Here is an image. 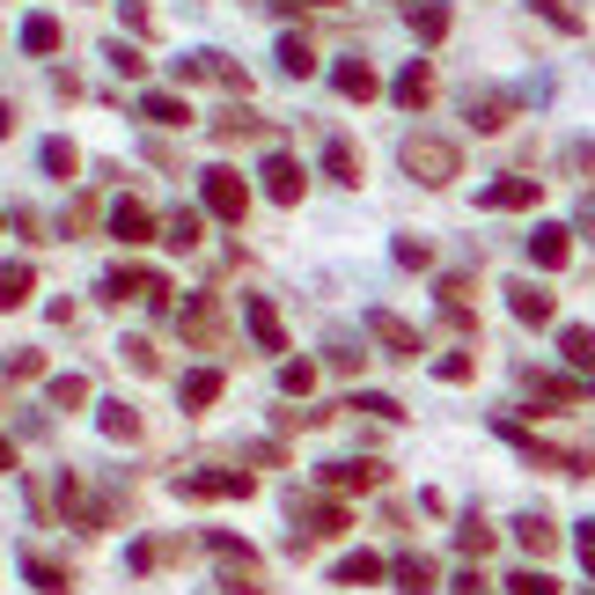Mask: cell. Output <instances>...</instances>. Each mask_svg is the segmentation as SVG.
Returning a JSON list of instances; mask_svg holds the SVG:
<instances>
[{
    "label": "cell",
    "instance_id": "52a82bcc",
    "mask_svg": "<svg viewBox=\"0 0 595 595\" xmlns=\"http://www.w3.org/2000/svg\"><path fill=\"white\" fill-rule=\"evenodd\" d=\"M537 198H545L537 176H500V184L478 192V206H493V214H522V206H537Z\"/></svg>",
    "mask_w": 595,
    "mask_h": 595
},
{
    "label": "cell",
    "instance_id": "c3c4849f",
    "mask_svg": "<svg viewBox=\"0 0 595 595\" xmlns=\"http://www.w3.org/2000/svg\"><path fill=\"white\" fill-rule=\"evenodd\" d=\"M8 125H15V118H8V103H0V133H8Z\"/></svg>",
    "mask_w": 595,
    "mask_h": 595
},
{
    "label": "cell",
    "instance_id": "2e32d148",
    "mask_svg": "<svg viewBox=\"0 0 595 595\" xmlns=\"http://www.w3.org/2000/svg\"><path fill=\"white\" fill-rule=\"evenodd\" d=\"M426 96H434V67L412 59V67L397 75V103H404V111H426Z\"/></svg>",
    "mask_w": 595,
    "mask_h": 595
},
{
    "label": "cell",
    "instance_id": "7dc6e473",
    "mask_svg": "<svg viewBox=\"0 0 595 595\" xmlns=\"http://www.w3.org/2000/svg\"><path fill=\"white\" fill-rule=\"evenodd\" d=\"M0 471H15V448H8V434H0Z\"/></svg>",
    "mask_w": 595,
    "mask_h": 595
},
{
    "label": "cell",
    "instance_id": "ffe728a7",
    "mask_svg": "<svg viewBox=\"0 0 595 595\" xmlns=\"http://www.w3.org/2000/svg\"><path fill=\"white\" fill-rule=\"evenodd\" d=\"M37 162H45V176H59V184H75V176H81L75 140H45V148H37Z\"/></svg>",
    "mask_w": 595,
    "mask_h": 595
},
{
    "label": "cell",
    "instance_id": "3957f363",
    "mask_svg": "<svg viewBox=\"0 0 595 595\" xmlns=\"http://www.w3.org/2000/svg\"><path fill=\"white\" fill-rule=\"evenodd\" d=\"M198 198H206V214H214V221H228V228L250 214V184H243L236 170H206V176H198Z\"/></svg>",
    "mask_w": 595,
    "mask_h": 595
},
{
    "label": "cell",
    "instance_id": "7bdbcfd3",
    "mask_svg": "<svg viewBox=\"0 0 595 595\" xmlns=\"http://www.w3.org/2000/svg\"><path fill=\"white\" fill-rule=\"evenodd\" d=\"M573 551H581V573L595 581V522H581V529H573Z\"/></svg>",
    "mask_w": 595,
    "mask_h": 595
},
{
    "label": "cell",
    "instance_id": "ba28073f",
    "mask_svg": "<svg viewBox=\"0 0 595 595\" xmlns=\"http://www.w3.org/2000/svg\"><path fill=\"white\" fill-rule=\"evenodd\" d=\"M155 228H162V221H155V214H148L133 192L111 198V236H118V243H155Z\"/></svg>",
    "mask_w": 595,
    "mask_h": 595
},
{
    "label": "cell",
    "instance_id": "bcb514c9",
    "mask_svg": "<svg viewBox=\"0 0 595 595\" xmlns=\"http://www.w3.org/2000/svg\"><path fill=\"white\" fill-rule=\"evenodd\" d=\"M485 545H493V529H485V522H464V551H471V559H478V551H485Z\"/></svg>",
    "mask_w": 595,
    "mask_h": 595
},
{
    "label": "cell",
    "instance_id": "277c9868",
    "mask_svg": "<svg viewBox=\"0 0 595 595\" xmlns=\"http://www.w3.org/2000/svg\"><path fill=\"white\" fill-rule=\"evenodd\" d=\"M176 493H184V500H250V493H258V478H250V471H184V478H176Z\"/></svg>",
    "mask_w": 595,
    "mask_h": 595
},
{
    "label": "cell",
    "instance_id": "484cf974",
    "mask_svg": "<svg viewBox=\"0 0 595 595\" xmlns=\"http://www.w3.org/2000/svg\"><path fill=\"white\" fill-rule=\"evenodd\" d=\"M96 426L111 434V442H140V412H133V404H103Z\"/></svg>",
    "mask_w": 595,
    "mask_h": 595
},
{
    "label": "cell",
    "instance_id": "4fadbf2b",
    "mask_svg": "<svg viewBox=\"0 0 595 595\" xmlns=\"http://www.w3.org/2000/svg\"><path fill=\"white\" fill-rule=\"evenodd\" d=\"M529 258H537L545 273H559V265H567V258H573V236H567V228H559V221H545V228H537V236H529Z\"/></svg>",
    "mask_w": 595,
    "mask_h": 595
},
{
    "label": "cell",
    "instance_id": "60d3db41",
    "mask_svg": "<svg viewBox=\"0 0 595 595\" xmlns=\"http://www.w3.org/2000/svg\"><path fill=\"white\" fill-rule=\"evenodd\" d=\"M397 265H412V273H426V265H434V250H426L420 236H404V243H397Z\"/></svg>",
    "mask_w": 595,
    "mask_h": 595
},
{
    "label": "cell",
    "instance_id": "d6a6232c",
    "mask_svg": "<svg viewBox=\"0 0 595 595\" xmlns=\"http://www.w3.org/2000/svg\"><path fill=\"white\" fill-rule=\"evenodd\" d=\"M471 125L478 133H500L507 125V96H471Z\"/></svg>",
    "mask_w": 595,
    "mask_h": 595
},
{
    "label": "cell",
    "instance_id": "ab89813d",
    "mask_svg": "<svg viewBox=\"0 0 595 595\" xmlns=\"http://www.w3.org/2000/svg\"><path fill=\"white\" fill-rule=\"evenodd\" d=\"M309 529H317V537H339V529H346V507H331V500L309 507Z\"/></svg>",
    "mask_w": 595,
    "mask_h": 595
},
{
    "label": "cell",
    "instance_id": "7402d4cb",
    "mask_svg": "<svg viewBox=\"0 0 595 595\" xmlns=\"http://www.w3.org/2000/svg\"><path fill=\"white\" fill-rule=\"evenodd\" d=\"M30 295H37V273L30 265H0V309H23Z\"/></svg>",
    "mask_w": 595,
    "mask_h": 595
},
{
    "label": "cell",
    "instance_id": "f1b7e54d",
    "mask_svg": "<svg viewBox=\"0 0 595 595\" xmlns=\"http://www.w3.org/2000/svg\"><path fill=\"white\" fill-rule=\"evenodd\" d=\"M515 537H522V551H537V559H545V551L559 545V529H551L545 515H522V522H515Z\"/></svg>",
    "mask_w": 595,
    "mask_h": 595
},
{
    "label": "cell",
    "instance_id": "4dcf8cb0",
    "mask_svg": "<svg viewBox=\"0 0 595 595\" xmlns=\"http://www.w3.org/2000/svg\"><path fill=\"white\" fill-rule=\"evenodd\" d=\"M198 236H206L198 214H170V221H162V243H170V250H198Z\"/></svg>",
    "mask_w": 595,
    "mask_h": 595
},
{
    "label": "cell",
    "instance_id": "d4e9b609",
    "mask_svg": "<svg viewBox=\"0 0 595 595\" xmlns=\"http://www.w3.org/2000/svg\"><path fill=\"white\" fill-rule=\"evenodd\" d=\"M45 397L59 404V412H81V404H89V375H52Z\"/></svg>",
    "mask_w": 595,
    "mask_h": 595
},
{
    "label": "cell",
    "instance_id": "cb8c5ba5",
    "mask_svg": "<svg viewBox=\"0 0 595 595\" xmlns=\"http://www.w3.org/2000/svg\"><path fill=\"white\" fill-rule=\"evenodd\" d=\"M279 75H317V45L309 37H279Z\"/></svg>",
    "mask_w": 595,
    "mask_h": 595
},
{
    "label": "cell",
    "instance_id": "30bf717a",
    "mask_svg": "<svg viewBox=\"0 0 595 595\" xmlns=\"http://www.w3.org/2000/svg\"><path fill=\"white\" fill-rule=\"evenodd\" d=\"M368 331H375V346H390V361H412V353H420V331L404 317H390V309H375Z\"/></svg>",
    "mask_w": 595,
    "mask_h": 595
},
{
    "label": "cell",
    "instance_id": "8992f818",
    "mask_svg": "<svg viewBox=\"0 0 595 595\" xmlns=\"http://www.w3.org/2000/svg\"><path fill=\"white\" fill-rule=\"evenodd\" d=\"M258 176H265V198H273V206H295V198L309 192V170H301L295 155H265V170H258Z\"/></svg>",
    "mask_w": 595,
    "mask_h": 595
},
{
    "label": "cell",
    "instance_id": "d6986e66",
    "mask_svg": "<svg viewBox=\"0 0 595 595\" xmlns=\"http://www.w3.org/2000/svg\"><path fill=\"white\" fill-rule=\"evenodd\" d=\"M23 573H30L45 595H67V588H75V581H67V567H59V559H45V551H23Z\"/></svg>",
    "mask_w": 595,
    "mask_h": 595
},
{
    "label": "cell",
    "instance_id": "83f0119b",
    "mask_svg": "<svg viewBox=\"0 0 595 595\" xmlns=\"http://www.w3.org/2000/svg\"><path fill=\"white\" fill-rule=\"evenodd\" d=\"M559 353H567L573 368H595V331L588 323H567V331H559Z\"/></svg>",
    "mask_w": 595,
    "mask_h": 595
},
{
    "label": "cell",
    "instance_id": "5b68a950",
    "mask_svg": "<svg viewBox=\"0 0 595 595\" xmlns=\"http://www.w3.org/2000/svg\"><path fill=\"white\" fill-rule=\"evenodd\" d=\"M103 301H155V309H162V301H170V279L148 273V265H125V273L103 279Z\"/></svg>",
    "mask_w": 595,
    "mask_h": 595
},
{
    "label": "cell",
    "instance_id": "e575fe53",
    "mask_svg": "<svg viewBox=\"0 0 595 595\" xmlns=\"http://www.w3.org/2000/svg\"><path fill=\"white\" fill-rule=\"evenodd\" d=\"M412 30H420V37H442V30H448V8H442V0H420V8H412Z\"/></svg>",
    "mask_w": 595,
    "mask_h": 595
},
{
    "label": "cell",
    "instance_id": "4316f807",
    "mask_svg": "<svg viewBox=\"0 0 595 595\" xmlns=\"http://www.w3.org/2000/svg\"><path fill=\"white\" fill-rule=\"evenodd\" d=\"M323 170L339 176V184H361V148H353V140H331V148H323Z\"/></svg>",
    "mask_w": 595,
    "mask_h": 595
},
{
    "label": "cell",
    "instance_id": "f35d334b",
    "mask_svg": "<svg viewBox=\"0 0 595 595\" xmlns=\"http://www.w3.org/2000/svg\"><path fill=\"white\" fill-rule=\"evenodd\" d=\"M507 595H559V581H551V573H515V581H507Z\"/></svg>",
    "mask_w": 595,
    "mask_h": 595
},
{
    "label": "cell",
    "instance_id": "74e56055",
    "mask_svg": "<svg viewBox=\"0 0 595 595\" xmlns=\"http://www.w3.org/2000/svg\"><path fill=\"white\" fill-rule=\"evenodd\" d=\"M214 133H221V140H250V133H258V118H250V111H221V118H214Z\"/></svg>",
    "mask_w": 595,
    "mask_h": 595
},
{
    "label": "cell",
    "instance_id": "d590c367",
    "mask_svg": "<svg viewBox=\"0 0 595 595\" xmlns=\"http://www.w3.org/2000/svg\"><path fill=\"white\" fill-rule=\"evenodd\" d=\"M8 375H15V382H37V375H45V353H37V346H15V353H8Z\"/></svg>",
    "mask_w": 595,
    "mask_h": 595
},
{
    "label": "cell",
    "instance_id": "7c38bea8",
    "mask_svg": "<svg viewBox=\"0 0 595 595\" xmlns=\"http://www.w3.org/2000/svg\"><path fill=\"white\" fill-rule=\"evenodd\" d=\"M382 464H361V456H353V464H331V471H323V485H331V493H375V485H382Z\"/></svg>",
    "mask_w": 595,
    "mask_h": 595
},
{
    "label": "cell",
    "instance_id": "8d00e7d4",
    "mask_svg": "<svg viewBox=\"0 0 595 595\" xmlns=\"http://www.w3.org/2000/svg\"><path fill=\"white\" fill-rule=\"evenodd\" d=\"M118 361H125V368H140V375H155V368H162L148 339H125V346H118Z\"/></svg>",
    "mask_w": 595,
    "mask_h": 595
},
{
    "label": "cell",
    "instance_id": "b9f144b4",
    "mask_svg": "<svg viewBox=\"0 0 595 595\" xmlns=\"http://www.w3.org/2000/svg\"><path fill=\"white\" fill-rule=\"evenodd\" d=\"M434 375H442V382H471V353H442Z\"/></svg>",
    "mask_w": 595,
    "mask_h": 595
},
{
    "label": "cell",
    "instance_id": "8fae6325",
    "mask_svg": "<svg viewBox=\"0 0 595 595\" xmlns=\"http://www.w3.org/2000/svg\"><path fill=\"white\" fill-rule=\"evenodd\" d=\"M243 317H250V339H258L265 353H287V323H279V309H273L265 295H250V309H243Z\"/></svg>",
    "mask_w": 595,
    "mask_h": 595
},
{
    "label": "cell",
    "instance_id": "ee69618b",
    "mask_svg": "<svg viewBox=\"0 0 595 595\" xmlns=\"http://www.w3.org/2000/svg\"><path fill=\"white\" fill-rule=\"evenodd\" d=\"M118 15H125V30H140V37H148V30H155V15H148V8H140V0H125Z\"/></svg>",
    "mask_w": 595,
    "mask_h": 595
},
{
    "label": "cell",
    "instance_id": "7a4b0ae2",
    "mask_svg": "<svg viewBox=\"0 0 595 595\" xmlns=\"http://www.w3.org/2000/svg\"><path fill=\"white\" fill-rule=\"evenodd\" d=\"M404 170L420 176V184H448V176L464 170V155H456V140H434V133H412V140H404Z\"/></svg>",
    "mask_w": 595,
    "mask_h": 595
},
{
    "label": "cell",
    "instance_id": "5bb4252c",
    "mask_svg": "<svg viewBox=\"0 0 595 595\" xmlns=\"http://www.w3.org/2000/svg\"><path fill=\"white\" fill-rule=\"evenodd\" d=\"M390 581L404 595H434V559H420V551H404V559H390Z\"/></svg>",
    "mask_w": 595,
    "mask_h": 595
},
{
    "label": "cell",
    "instance_id": "9c48e42d",
    "mask_svg": "<svg viewBox=\"0 0 595 595\" xmlns=\"http://www.w3.org/2000/svg\"><path fill=\"white\" fill-rule=\"evenodd\" d=\"M176 81H221V89H243V67H228L221 52H184V59H176Z\"/></svg>",
    "mask_w": 595,
    "mask_h": 595
},
{
    "label": "cell",
    "instance_id": "44dd1931",
    "mask_svg": "<svg viewBox=\"0 0 595 595\" xmlns=\"http://www.w3.org/2000/svg\"><path fill=\"white\" fill-rule=\"evenodd\" d=\"M507 309H515L522 323H551V295H545V287H529V279L507 287Z\"/></svg>",
    "mask_w": 595,
    "mask_h": 595
},
{
    "label": "cell",
    "instance_id": "6da1fadb",
    "mask_svg": "<svg viewBox=\"0 0 595 595\" xmlns=\"http://www.w3.org/2000/svg\"><path fill=\"white\" fill-rule=\"evenodd\" d=\"M206 551L221 559V588H228V595H273V588H265V559H258L243 537H228V529H206Z\"/></svg>",
    "mask_w": 595,
    "mask_h": 595
},
{
    "label": "cell",
    "instance_id": "f546056e",
    "mask_svg": "<svg viewBox=\"0 0 595 595\" xmlns=\"http://www.w3.org/2000/svg\"><path fill=\"white\" fill-rule=\"evenodd\" d=\"M23 52H37V59L59 52V23H52V15H30V23H23Z\"/></svg>",
    "mask_w": 595,
    "mask_h": 595
},
{
    "label": "cell",
    "instance_id": "ac0fdd59",
    "mask_svg": "<svg viewBox=\"0 0 595 595\" xmlns=\"http://www.w3.org/2000/svg\"><path fill=\"white\" fill-rule=\"evenodd\" d=\"M140 118L170 133V125H192V103H184V96H162V89H155V96H140Z\"/></svg>",
    "mask_w": 595,
    "mask_h": 595
},
{
    "label": "cell",
    "instance_id": "603a6c76",
    "mask_svg": "<svg viewBox=\"0 0 595 595\" xmlns=\"http://www.w3.org/2000/svg\"><path fill=\"white\" fill-rule=\"evenodd\" d=\"M184 339H192V346H221V317H214V301L184 309Z\"/></svg>",
    "mask_w": 595,
    "mask_h": 595
},
{
    "label": "cell",
    "instance_id": "f6af8a7d",
    "mask_svg": "<svg viewBox=\"0 0 595 595\" xmlns=\"http://www.w3.org/2000/svg\"><path fill=\"white\" fill-rule=\"evenodd\" d=\"M111 67H118V75H140L148 59H140V52H133V45H111Z\"/></svg>",
    "mask_w": 595,
    "mask_h": 595
},
{
    "label": "cell",
    "instance_id": "836d02e7",
    "mask_svg": "<svg viewBox=\"0 0 595 595\" xmlns=\"http://www.w3.org/2000/svg\"><path fill=\"white\" fill-rule=\"evenodd\" d=\"M279 390L309 397V390H317V361H287V368H279Z\"/></svg>",
    "mask_w": 595,
    "mask_h": 595
},
{
    "label": "cell",
    "instance_id": "e0dca14e",
    "mask_svg": "<svg viewBox=\"0 0 595 595\" xmlns=\"http://www.w3.org/2000/svg\"><path fill=\"white\" fill-rule=\"evenodd\" d=\"M176 397H184V412H206V404L221 397V368H192L184 382H176Z\"/></svg>",
    "mask_w": 595,
    "mask_h": 595
},
{
    "label": "cell",
    "instance_id": "1f68e13d",
    "mask_svg": "<svg viewBox=\"0 0 595 595\" xmlns=\"http://www.w3.org/2000/svg\"><path fill=\"white\" fill-rule=\"evenodd\" d=\"M382 559H375V551H346V559H339V581H382Z\"/></svg>",
    "mask_w": 595,
    "mask_h": 595
},
{
    "label": "cell",
    "instance_id": "9a60e30c",
    "mask_svg": "<svg viewBox=\"0 0 595 595\" xmlns=\"http://www.w3.org/2000/svg\"><path fill=\"white\" fill-rule=\"evenodd\" d=\"M339 96H353V103H375V89H382V81H375V67L368 59H339Z\"/></svg>",
    "mask_w": 595,
    "mask_h": 595
}]
</instances>
